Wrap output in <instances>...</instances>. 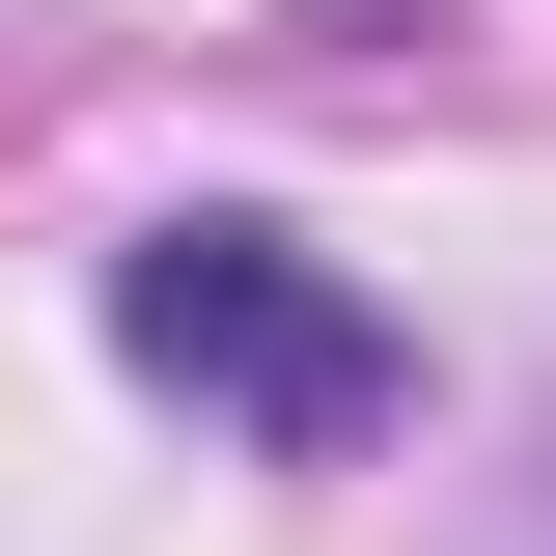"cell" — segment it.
<instances>
[{"instance_id":"cell-2","label":"cell","mask_w":556,"mask_h":556,"mask_svg":"<svg viewBox=\"0 0 556 556\" xmlns=\"http://www.w3.org/2000/svg\"><path fill=\"white\" fill-rule=\"evenodd\" d=\"M445 556H556V417H529V473H501V501H473Z\"/></svg>"},{"instance_id":"cell-1","label":"cell","mask_w":556,"mask_h":556,"mask_svg":"<svg viewBox=\"0 0 556 556\" xmlns=\"http://www.w3.org/2000/svg\"><path fill=\"white\" fill-rule=\"evenodd\" d=\"M112 362H139L167 417H223L251 473H362V445L417 417V334L306 251V223H251V195H195V223L112 251Z\"/></svg>"}]
</instances>
